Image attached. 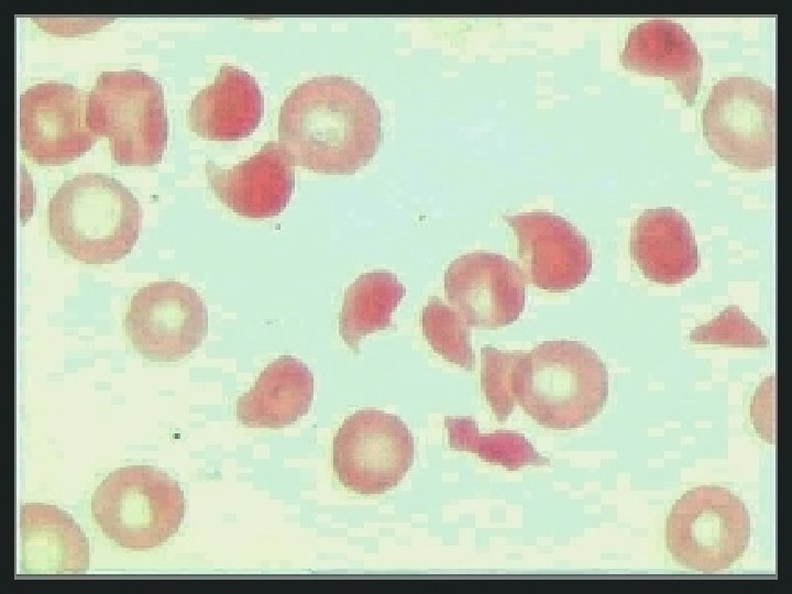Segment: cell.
<instances>
[{"label":"cell","instance_id":"3","mask_svg":"<svg viewBox=\"0 0 792 594\" xmlns=\"http://www.w3.org/2000/svg\"><path fill=\"white\" fill-rule=\"evenodd\" d=\"M608 397V372L598 354L573 340L544 341L525 353L517 404L547 429L592 421Z\"/></svg>","mask_w":792,"mask_h":594},{"label":"cell","instance_id":"9","mask_svg":"<svg viewBox=\"0 0 792 594\" xmlns=\"http://www.w3.org/2000/svg\"><path fill=\"white\" fill-rule=\"evenodd\" d=\"M133 348L153 362H175L197 349L208 333V311L196 290L176 280L139 289L124 318Z\"/></svg>","mask_w":792,"mask_h":594},{"label":"cell","instance_id":"5","mask_svg":"<svg viewBox=\"0 0 792 594\" xmlns=\"http://www.w3.org/2000/svg\"><path fill=\"white\" fill-rule=\"evenodd\" d=\"M185 507L179 484L150 465L117 469L91 497V514L103 535L134 551L158 547L176 535Z\"/></svg>","mask_w":792,"mask_h":594},{"label":"cell","instance_id":"21","mask_svg":"<svg viewBox=\"0 0 792 594\" xmlns=\"http://www.w3.org/2000/svg\"><path fill=\"white\" fill-rule=\"evenodd\" d=\"M420 324L425 338L437 354L464 370H473L471 330L453 307L437 296L429 298L422 309Z\"/></svg>","mask_w":792,"mask_h":594},{"label":"cell","instance_id":"12","mask_svg":"<svg viewBox=\"0 0 792 594\" xmlns=\"http://www.w3.org/2000/svg\"><path fill=\"white\" fill-rule=\"evenodd\" d=\"M514 230L526 282L549 292H565L583 284L592 271V251L579 229L561 216L546 211L504 216Z\"/></svg>","mask_w":792,"mask_h":594},{"label":"cell","instance_id":"16","mask_svg":"<svg viewBox=\"0 0 792 594\" xmlns=\"http://www.w3.org/2000/svg\"><path fill=\"white\" fill-rule=\"evenodd\" d=\"M263 112L262 92L246 70L224 64L213 82L200 89L187 110L193 132L209 140H238L251 134Z\"/></svg>","mask_w":792,"mask_h":594},{"label":"cell","instance_id":"23","mask_svg":"<svg viewBox=\"0 0 792 594\" xmlns=\"http://www.w3.org/2000/svg\"><path fill=\"white\" fill-rule=\"evenodd\" d=\"M693 343L733 346H766L768 339L737 306H728L718 317L692 330Z\"/></svg>","mask_w":792,"mask_h":594},{"label":"cell","instance_id":"8","mask_svg":"<svg viewBox=\"0 0 792 594\" xmlns=\"http://www.w3.org/2000/svg\"><path fill=\"white\" fill-rule=\"evenodd\" d=\"M414 438L396 415L363 409L349 416L333 439L332 463L340 483L361 495L394 488L411 468Z\"/></svg>","mask_w":792,"mask_h":594},{"label":"cell","instance_id":"22","mask_svg":"<svg viewBox=\"0 0 792 594\" xmlns=\"http://www.w3.org/2000/svg\"><path fill=\"white\" fill-rule=\"evenodd\" d=\"M524 359L525 352L481 349V386L498 421L507 420L517 404Z\"/></svg>","mask_w":792,"mask_h":594},{"label":"cell","instance_id":"4","mask_svg":"<svg viewBox=\"0 0 792 594\" xmlns=\"http://www.w3.org/2000/svg\"><path fill=\"white\" fill-rule=\"evenodd\" d=\"M86 121L95 135L109 139L120 165L162 161L169 123L161 82L143 70L102 72L88 92Z\"/></svg>","mask_w":792,"mask_h":594},{"label":"cell","instance_id":"15","mask_svg":"<svg viewBox=\"0 0 792 594\" xmlns=\"http://www.w3.org/2000/svg\"><path fill=\"white\" fill-rule=\"evenodd\" d=\"M20 569L26 574H82L88 539L66 512L42 503L20 508Z\"/></svg>","mask_w":792,"mask_h":594},{"label":"cell","instance_id":"14","mask_svg":"<svg viewBox=\"0 0 792 594\" xmlns=\"http://www.w3.org/2000/svg\"><path fill=\"white\" fill-rule=\"evenodd\" d=\"M631 70L671 79L688 105H693L703 72V57L682 24L669 19H650L628 33L620 54Z\"/></svg>","mask_w":792,"mask_h":594},{"label":"cell","instance_id":"7","mask_svg":"<svg viewBox=\"0 0 792 594\" xmlns=\"http://www.w3.org/2000/svg\"><path fill=\"white\" fill-rule=\"evenodd\" d=\"M710 147L745 169H765L776 162V96L761 80L733 76L712 88L702 114Z\"/></svg>","mask_w":792,"mask_h":594},{"label":"cell","instance_id":"18","mask_svg":"<svg viewBox=\"0 0 792 594\" xmlns=\"http://www.w3.org/2000/svg\"><path fill=\"white\" fill-rule=\"evenodd\" d=\"M314 375L306 364L283 355L268 364L237 404L238 420L249 428L279 429L308 414Z\"/></svg>","mask_w":792,"mask_h":594},{"label":"cell","instance_id":"11","mask_svg":"<svg viewBox=\"0 0 792 594\" xmlns=\"http://www.w3.org/2000/svg\"><path fill=\"white\" fill-rule=\"evenodd\" d=\"M444 293L470 328L493 330L515 322L524 311L526 279L506 256L475 251L449 264Z\"/></svg>","mask_w":792,"mask_h":594},{"label":"cell","instance_id":"6","mask_svg":"<svg viewBox=\"0 0 792 594\" xmlns=\"http://www.w3.org/2000/svg\"><path fill=\"white\" fill-rule=\"evenodd\" d=\"M749 542V513L743 501L724 487L690 490L667 518V548L675 562L691 570L714 573L729 569Z\"/></svg>","mask_w":792,"mask_h":594},{"label":"cell","instance_id":"2","mask_svg":"<svg viewBox=\"0 0 792 594\" xmlns=\"http://www.w3.org/2000/svg\"><path fill=\"white\" fill-rule=\"evenodd\" d=\"M142 211L132 191L101 173L65 180L48 201L51 238L70 257L109 264L128 255L138 238Z\"/></svg>","mask_w":792,"mask_h":594},{"label":"cell","instance_id":"10","mask_svg":"<svg viewBox=\"0 0 792 594\" xmlns=\"http://www.w3.org/2000/svg\"><path fill=\"white\" fill-rule=\"evenodd\" d=\"M87 97L67 82L44 81L20 95V146L33 162L58 165L70 162L97 141L87 127Z\"/></svg>","mask_w":792,"mask_h":594},{"label":"cell","instance_id":"19","mask_svg":"<svg viewBox=\"0 0 792 594\" xmlns=\"http://www.w3.org/2000/svg\"><path fill=\"white\" fill-rule=\"evenodd\" d=\"M405 294L406 288L391 272L361 274L345 289L339 315V332L346 346L359 353L364 337L392 327V314Z\"/></svg>","mask_w":792,"mask_h":594},{"label":"cell","instance_id":"17","mask_svg":"<svg viewBox=\"0 0 792 594\" xmlns=\"http://www.w3.org/2000/svg\"><path fill=\"white\" fill-rule=\"evenodd\" d=\"M630 254L646 278L658 284H680L700 266L697 244L690 222L671 207L645 210L630 234Z\"/></svg>","mask_w":792,"mask_h":594},{"label":"cell","instance_id":"20","mask_svg":"<svg viewBox=\"0 0 792 594\" xmlns=\"http://www.w3.org/2000/svg\"><path fill=\"white\" fill-rule=\"evenodd\" d=\"M449 446L458 451L477 454L485 462L516 471L527 464H543L548 460L536 452L528 440L510 431L482 435L472 418H444Z\"/></svg>","mask_w":792,"mask_h":594},{"label":"cell","instance_id":"1","mask_svg":"<svg viewBox=\"0 0 792 594\" xmlns=\"http://www.w3.org/2000/svg\"><path fill=\"white\" fill-rule=\"evenodd\" d=\"M279 142L295 164L330 174H352L375 154L381 110L374 97L342 75H321L297 85L278 117Z\"/></svg>","mask_w":792,"mask_h":594},{"label":"cell","instance_id":"13","mask_svg":"<svg viewBox=\"0 0 792 594\" xmlns=\"http://www.w3.org/2000/svg\"><path fill=\"white\" fill-rule=\"evenodd\" d=\"M294 161L278 141H267L257 153L230 168L206 163L209 186L233 212L248 218L280 213L295 188Z\"/></svg>","mask_w":792,"mask_h":594}]
</instances>
